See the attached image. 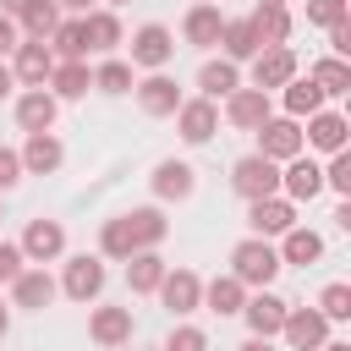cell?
<instances>
[{"mask_svg": "<svg viewBox=\"0 0 351 351\" xmlns=\"http://www.w3.org/2000/svg\"><path fill=\"white\" fill-rule=\"evenodd\" d=\"M280 269H285V263H280L274 241H263V236H247V241H236V247H230V274H236L241 285L269 291V280H274Z\"/></svg>", "mask_w": 351, "mask_h": 351, "instance_id": "6da1fadb", "label": "cell"}, {"mask_svg": "<svg viewBox=\"0 0 351 351\" xmlns=\"http://www.w3.org/2000/svg\"><path fill=\"white\" fill-rule=\"evenodd\" d=\"M230 186H236V197H247V203H258V197H280V165L263 159V154H247V159L230 165Z\"/></svg>", "mask_w": 351, "mask_h": 351, "instance_id": "7a4b0ae2", "label": "cell"}, {"mask_svg": "<svg viewBox=\"0 0 351 351\" xmlns=\"http://www.w3.org/2000/svg\"><path fill=\"white\" fill-rule=\"evenodd\" d=\"M258 154L263 159H274V165H291L296 154H307V143H302V121H291V115H269L263 126H258Z\"/></svg>", "mask_w": 351, "mask_h": 351, "instance_id": "3957f363", "label": "cell"}, {"mask_svg": "<svg viewBox=\"0 0 351 351\" xmlns=\"http://www.w3.org/2000/svg\"><path fill=\"white\" fill-rule=\"evenodd\" d=\"M71 302H99V291H104V258H93V252H77V258H66V274L55 280Z\"/></svg>", "mask_w": 351, "mask_h": 351, "instance_id": "277c9868", "label": "cell"}, {"mask_svg": "<svg viewBox=\"0 0 351 351\" xmlns=\"http://www.w3.org/2000/svg\"><path fill=\"white\" fill-rule=\"evenodd\" d=\"M170 55H176V38H170V27H159V22H143V27L132 33V60H126V66L165 71V66H170Z\"/></svg>", "mask_w": 351, "mask_h": 351, "instance_id": "5b68a950", "label": "cell"}, {"mask_svg": "<svg viewBox=\"0 0 351 351\" xmlns=\"http://www.w3.org/2000/svg\"><path fill=\"white\" fill-rule=\"evenodd\" d=\"M16 247H22V258H27V263H38V269H44V263H55V258L66 252V230H60V219H27V230H22V241H16Z\"/></svg>", "mask_w": 351, "mask_h": 351, "instance_id": "8992f818", "label": "cell"}, {"mask_svg": "<svg viewBox=\"0 0 351 351\" xmlns=\"http://www.w3.org/2000/svg\"><path fill=\"white\" fill-rule=\"evenodd\" d=\"M176 318H186V313H197L203 307V280L192 274V269H165V280H159V291H154Z\"/></svg>", "mask_w": 351, "mask_h": 351, "instance_id": "52a82bcc", "label": "cell"}, {"mask_svg": "<svg viewBox=\"0 0 351 351\" xmlns=\"http://www.w3.org/2000/svg\"><path fill=\"white\" fill-rule=\"evenodd\" d=\"M280 335H285L291 351H318V346L329 340V318H324L318 307H291L285 324H280Z\"/></svg>", "mask_w": 351, "mask_h": 351, "instance_id": "ba28073f", "label": "cell"}, {"mask_svg": "<svg viewBox=\"0 0 351 351\" xmlns=\"http://www.w3.org/2000/svg\"><path fill=\"white\" fill-rule=\"evenodd\" d=\"M49 71H55V55H49V44H38V38H22V44L11 49V77H16L22 88H44V82H49Z\"/></svg>", "mask_w": 351, "mask_h": 351, "instance_id": "9c48e42d", "label": "cell"}, {"mask_svg": "<svg viewBox=\"0 0 351 351\" xmlns=\"http://www.w3.org/2000/svg\"><path fill=\"white\" fill-rule=\"evenodd\" d=\"M291 77H296L291 44H274V49H258V55H252V88H258V93H274V88H285Z\"/></svg>", "mask_w": 351, "mask_h": 351, "instance_id": "30bf717a", "label": "cell"}, {"mask_svg": "<svg viewBox=\"0 0 351 351\" xmlns=\"http://www.w3.org/2000/svg\"><path fill=\"white\" fill-rule=\"evenodd\" d=\"M280 192H285V203H313V197L324 192V165L307 159V154H296V159L280 170Z\"/></svg>", "mask_w": 351, "mask_h": 351, "instance_id": "8fae6325", "label": "cell"}, {"mask_svg": "<svg viewBox=\"0 0 351 351\" xmlns=\"http://www.w3.org/2000/svg\"><path fill=\"white\" fill-rule=\"evenodd\" d=\"M176 132H181V143H208L214 132H219V104H208V99H181V110H176Z\"/></svg>", "mask_w": 351, "mask_h": 351, "instance_id": "7c38bea8", "label": "cell"}, {"mask_svg": "<svg viewBox=\"0 0 351 351\" xmlns=\"http://www.w3.org/2000/svg\"><path fill=\"white\" fill-rule=\"evenodd\" d=\"M296 225V203H285V197H258V203H247V230L252 236H285Z\"/></svg>", "mask_w": 351, "mask_h": 351, "instance_id": "4fadbf2b", "label": "cell"}, {"mask_svg": "<svg viewBox=\"0 0 351 351\" xmlns=\"http://www.w3.org/2000/svg\"><path fill=\"white\" fill-rule=\"evenodd\" d=\"M55 296H60V285H55V274H49V269H38V263H33V269H22V274L11 280V302H16V307H27V313H44Z\"/></svg>", "mask_w": 351, "mask_h": 351, "instance_id": "5bb4252c", "label": "cell"}, {"mask_svg": "<svg viewBox=\"0 0 351 351\" xmlns=\"http://www.w3.org/2000/svg\"><path fill=\"white\" fill-rule=\"evenodd\" d=\"M285 313H291V302H280L274 291H258V296L241 302V318H247V329H252L258 340H274L280 324H285Z\"/></svg>", "mask_w": 351, "mask_h": 351, "instance_id": "9a60e30c", "label": "cell"}, {"mask_svg": "<svg viewBox=\"0 0 351 351\" xmlns=\"http://www.w3.org/2000/svg\"><path fill=\"white\" fill-rule=\"evenodd\" d=\"M16 159H22V176H55L60 159H66V148H60L55 132H27V143H22Z\"/></svg>", "mask_w": 351, "mask_h": 351, "instance_id": "2e32d148", "label": "cell"}, {"mask_svg": "<svg viewBox=\"0 0 351 351\" xmlns=\"http://www.w3.org/2000/svg\"><path fill=\"white\" fill-rule=\"evenodd\" d=\"M132 88H137L143 115H176V110H181V88H176V77H165V71H148V77L132 82Z\"/></svg>", "mask_w": 351, "mask_h": 351, "instance_id": "e0dca14e", "label": "cell"}, {"mask_svg": "<svg viewBox=\"0 0 351 351\" xmlns=\"http://www.w3.org/2000/svg\"><path fill=\"white\" fill-rule=\"evenodd\" d=\"M192 186H197V170L186 159H159L154 165V197L159 203H181V197H192Z\"/></svg>", "mask_w": 351, "mask_h": 351, "instance_id": "ac0fdd59", "label": "cell"}, {"mask_svg": "<svg viewBox=\"0 0 351 351\" xmlns=\"http://www.w3.org/2000/svg\"><path fill=\"white\" fill-rule=\"evenodd\" d=\"M88 335H93V346H104V351L126 346V340H132V307H93V313H88Z\"/></svg>", "mask_w": 351, "mask_h": 351, "instance_id": "d6986e66", "label": "cell"}, {"mask_svg": "<svg viewBox=\"0 0 351 351\" xmlns=\"http://www.w3.org/2000/svg\"><path fill=\"white\" fill-rule=\"evenodd\" d=\"M225 121H230L236 132H258V126L269 121V93H258V88H236V93L225 99Z\"/></svg>", "mask_w": 351, "mask_h": 351, "instance_id": "ffe728a7", "label": "cell"}, {"mask_svg": "<svg viewBox=\"0 0 351 351\" xmlns=\"http://www.w3.org/2000/svg\"><path fill=\"white\" fill-rule=\"evenodd\" d=\"M219 27H225V11H219L214 0H203V5H192V11L181 16L186 44H197V49H214V44H219Z\"/></svg>", "mask_w": 351, "mask_h": 351, "instance_id": "44dd1931", "label": "cell"}, {"mask_svg": "<svg viewBox=\"0 0 351 351\" xmlns=\"http://www.w3.org/2000/svg\"><path fill=\"white\" fill-rule=\"evenodd\" d=\"M346 115H335V110H318V115H307V132H302V143L307 148H318V154H340L346 148Z\"/></svg>", "mask_w": 351, "mask_h": 351, "instance_id": "7402d4cb", "label": "cell"}, {"mask_svg": "<svg viewBox=\"0 0 351 351\" xmlns=\"http://www.w3.org/2000/svg\"><path fill=\"white\" fill-rule=\"evenodd\" d=\"M55 110H60V104H55L49 88H27V93L16 99V126H22V132H49V126H55Z\"/></svg>", "mask_w": 351, "mask_h": 351, "instance_id": "603a6c76", "label": "cell"}, {"mask_svg": "<svg viewBox=\"0 0 351 351\" xmlns=\"http://www.w3.org/2000/svg\"><path fill=\"white\" fill-rule=\"evenodd\" d=\"M219 49H225L230 66H241V60H252L263 44H258V33H252L247 16H225V27H219Z\"/></svg>", "mask_w": 351, "mask_h": 351, "instance_id": "cb8c5ba5", "label": "cell"}, {"mask_svg": "<svg viewBox=\"0 0 351 351\" xmlns=\"http://www.w3.org/2000/svg\"><path fill=\"white\" fill-rule=\"evenodd\" d=\"M197 88H203L197 99L219 104V99H230V93L241 88V71H236V66H230L225 55H219V60H203V71H197Z\"/></svg>", "mask_w": 351, "mask_h": 351, "instance_id": "d4e9b609", "label": "cell"}, {"mask_svg": "<svg viewBox=\"0 0 351 351\" xmlns=\"http://www.w3.org/2000/svg\"><path fill=\"white\" fill-rule=\"evenodd\" d=\"M44 88L55 93V104H60V99H82V93L93 88V71H88V60H55V71H49Z\"/></svg>", "mask_w": 351, "mask_h": 351, "instance_id": "484cf974", "label": "cell"}, {"mask_svg": "<svg viewBox=\"0 0 351 351\" xmlns=\"http://www.w3.org/2000/svg\"><path fill=\"white\" fill-rule=\"evenodd\" d=\"M274 252H280V263H302V269H307V263H318V258H324V236H318V230H307V225H291V230L280 236V247H274Z\"/></svg>", "mask_w": 351, "mask_h": 351, "instance_id": "4316f807", "label": "cell"}, {"mask_svg": "<svg viewBox=\"0 0 351 351\" xmlns=\"http://www.w3.org/2000/svg\"><path fill=\"white\" fill-rule=\"evenodd\" d=\"M82 44H88V55H110L121 44V16L115 11H88L82 16Z\"/></svg>", "mask_w": 351, "mask_h": 351, "instance_id": "83f0119b", "label": "cell"}, {"mask_svg": "<svg viewBox=\"0 0 351 351\" xmlns=\"http://www.w3.org/2000/svg\"><path fill=\"white\" fill-rule=\"evenodd\" d=\"M165 269H170V263H165L154 247H148V252H132V258H126V285H132L137 296H154L159 280H165Z\"/></svg>", "mask_w": 351, "mask_h": 351, "instance_id": "f1b7e54d", "label": "cell"}, {"mask_svg": "<svg viewBox=\"0 0 351 351\" xmlns=\"http://www.w3.org/2000/svg\"><path fill=\"white\" fill-rule=\"evenodd\" d=\"M241 302H247V285H241L236 274H214V280L203 285V307H208V313H219V318L241 313Z\"/></svg>", "mask_w": 351, "mask_h": 351, "instance_id": "f546056e", "label": "cell"}, {"mask_svg": "<svg viewBox=\"0 0 351 351\" xmlns=\"http://www.w3.org/2000/svg\"><path fill=\"white\" fill-rule=\"evenodd\" d=\"M247 22H252V33H258V44H263V49H274V44H285V38H291V11H285V5H258Z\"/></svg>", "mask_w": 351, "mask_h": 351, "instance_id": "4dcf8cb0", "label": "cell"}, {"mask_svg": "<svg viewBox=\"0 0 351 351\" xmlns=\"http://www.w3.org/2000/svg\"><path fill=\"white\" fill-rule=\"evenodd\" d=\"M280 99H285V115H291V121H307V115L324 110V93L313 88V77H291V82L280 88Z\"/></svg>", "mask_w": 351, "mask_h": 351, "instance_id": "1f68e13d", "label": "cell"}, {"mask_svg": "<svg viewBox=\"0 0 351 351\" xmlns=\"http://www.w3.org/2000/svg\"><path fill=\"white\" fill-rule=\"evenodd\" d=\"M313 88L324 93V99H340V93H351V66L346 60H335V55H324V60H313Z\"/></svg>", "mask_w": 351, "mask_h": 351, "instance_id": "d6a6232c", "label": "cell"}, {"mask_svg": "<svg viewBox=\"0 0 351 351\" xmlns=\"http://www.w3.org/2000/svg\"><path fill=\"white\" fill-rule=\"evenodd\" d=\"M126 225H132V241H137V252H148V247H159L165 241V230H170V219L148 203V208H132L126 214Z\"/></svg>", "mask_w": 351, "mask_h": 351, "instance_id": "836d02e7", "label": "cell"}, {"mask_svg": "<svg viewBox=\"0 0 351 351\" xmlns=\"http://www.w3.org/2000/svg\"><path fill=\"white\" fill-rule=\"evenodd\" d=\"M16 22H22V33H27V38L49 44V33L60 27V5H55V0H27V11H22Z\"/></svg>", "mask_w": 351, "mask_h": 351, "instance_id": "e575fe53", "label": "cell"}, {"mask_svg": "<svg viewBox=\"0 0 351 351\" xmlns=\"http://www.w3.org/2000/svg\"><path fill=\"white\" fill-rule=\"evenodd\" d=\"M49 55H55V60H88V44H82V16H66V22L49 33Z\"/></svg>", "mask_w": 351, "mask_h": 351, "instance_id": "d590c367", "label": "cell"}, {"mask_svg": "<svg viewBox=\"0 0 351 351\" xmlns=\"http://www.w3.org/2000/svg\"><path fill=\"white\" fill-rule=\"evenodd\" d=\"M137 252V241H132V225H126V214H115V219H104V230H99V258H132Z\"/></svg>", "mask_w": 351, "mask_h": 351, "instance_id": "8d00e7d4", "label": "cell"}, {"mask_svg": "<svg viewBox=\"0 0 351 351\" xmlns=\"http://www.w3.org/2000/svg\"><path fill=\"white\" fill-rule=\"evenodd\" d=\"M93 88H99V93H132V66L115 60V55H104V60L93 66Z\"/></svg>", "mask_w": 351, "mask_h": 351, "instance_id": "74e56055", "label": "cell"}, {"mask_svg": "<svg viewBox=\"0 0 351 351\" xmlns=\"http://www.w3.org/2000/svg\"><path fill=\"white\" fill-rule=\"evenodd\" d=\"M318 313H324L329 324H346V318H351V285H346V280L324 285V296H318Z\"/></svg>", "mask_w": 351, "mask_h": 351, "instance_id": "f35d334b", "label": "cell"}, {"mask_svg": "<svg viewBox=\"0 0 351 351\" xmlns=\"http://www.w3.org/2000/svg\"><path fill=\"white\" fill-rule=\"evenodd\" d=\"M324 186H335L340 197H351V154H346V148L329 154V165H324Z\"/></svg>", "mask_w": 351, "mask_h": 351, "instance_id": "ab89813d", "label": "cell"}, {"mask_svg": "<svg viewBox=\"0 0 351 351\" xmlns=\"http://www.w3.org/2000/svg\"><path fill=\"white\" fill-rule=\"evenodd\" d=\"M159 351H208V335H203V329H192V324H176V329H170V340H165Z\"/></svg>", "mask_w": 351, "mask_h": 351, "instance_id": "60d3db41", "label": "cell"}, {"mask_svg": "<svg viewBox=\"0 0 351 351\" xmlns=\"http://www.w3.org/2000/svg\"><path fill=\"white\" fill-rule=\"evenodd\" d=\"M307 22H313V27H335V22H346V0H307Z\"/></svg>", "mask_w": 351, "mask_h": 351, "instance_id": "b9f144b4", "label": "cell"}, {"mask_svg": "<svg viewBox=\"0 0 351 351\" xmlns=\"http://www.w3.org/2000/svg\"><path fill=\"white\" fill-rule=\"evenodd\" d=\"M22 269H27L22 247H16V241H0V285H11V280H16Z\"/></svg>", "mask_w": 351, "mask_h": 351, "instance_id": "7bdbcfd3", "label": "cell"}, {"mask_svg": "<svg viewBox=\"0 0 351 351\" xmlns=\"http://www.w3.org/2000/svg\"><path fill=\"white\" fill-rule=\"evenodd\" d=\"M16 181H22V159H16V148H5V143H0V197H5Z\"/></svg>", "mask_w": 351, "mask_h": 351, "instance_id": "ee69618b", "label": "cell"}, {"mask_svg": "<svg viewBox=\"0 0 351 351\" xmlns=\"http://www.w3.org/2000/svg\"><path fill=\"white\" fill-rule=\"evenodd\" d=\"M329 49H335V60L351 55V22H335V27H329Z\"/></svg>", "mask_w": 351, "mask_h": 351, "instance_id": "f6af8a7d", "label": "cell"}, {"mask_svg": "<svg viewBox=\"0 0 351 351\" xmlns=\"http://www.w3.org/2000/svg\"><path fill=\"white\" fill-rule=\"evenodd\" d=\"M16 44H22V38H16V22H11V16H0V60H5Z\"/></svg>", "mask_w": 351, "mask_h": 351, "instance_id": "bcb514c9", "label": "cell"}, {"mask_svg": "<svg viewBox=\"0 0 351 351\" xmlns=\"http://www.w3.org/2000/svg\"><path fill=\"white\" fill-rule=\"evenodd\" d=\"M55 5H60V11H71V16H88V11H93V0H55Z\"/></svg>", "mask_w": 351, "mask_h": 351, "instance_id": "7dc6e473", "label": "cell"}, {"mask_svg": "<svg viewBox=\"0 0 351 351\" xmlns=\"http://www.w3.org/2000/svg\"><path fill=\"white\" fill-rule=\"evenodd\" d=\"M22 11H27V0H0V16H11V22H16Z\"/></svg>", "mask_w": 351, "mask_h": 351, "instance_id": "c3c4849f", "label": "cell"}, {"mask_svg": "<svg viewBox=\"0 0 351 351\" xmlns=\"http://www.w3.org/2000/svg\"><path fill=\"white\" fill-rule=\"evenodd\" d=\"M11 88H16V77H11V66L0 60V99H11Z\"/></svg>", "mask_w": 351, "mask_h": 351, "instance_id": "681fc988", "label": "cell"}, {"mask_svg": "<svg viewBox=\"0 0 351 351\" xmlns=\"http://www.w3.org/2000/svg\"><path fill=\"white\" fill-rule=\"evenodd\" d=\"M241 351H274V340H258V335H252V340H247Z\"/></svg>", "mask_w": 351, "mask_h": 351, "instance_id": "f907efd6", "label": "cell"}, {"mask_svg": "<svg viewBox=\"0 0 351 351\" xmlns=\"http://www.w3.org/2000/svg\"><path fill=\"white\" fill-rule=\"evenodd\" d=\"M318 351H351V346H346V340H324Z\"/></svg>", "mask_w": 351, "mask_h": 351, "instance_id": "816d5d0a", "label": "cell"}, {"mask_svg": "<svg viewBox=\"0 0 351 351\" xmlns=\"http://www.w3.org/2000/svg\"><path fill=\"white\" fill-rule=\"evenodd\" d=\"M5 329H11V307L0 302V335H5Z\"/></svg>", "mask_w": 351, "mask_h": 351, "instance_id": "f5cc1de1", "label": "cell"}, {"mask_svg": "<svg viewBox=\"0 0 351 351\" xmlns=\"http://www.w3.org/2000/svg\"><path fill=\"white\" fill-rule=\"evenodd\" d=\"M115 5H126V0H104V11H115Z\"/></svg>", "mask_w": 351, "mask_h": 351, "instance_id": "db71d44e", "label": "cell"}, {"mask_svg": "<svg viewBox=\"0 0 351 351\" xmlns=\"http://www.w3.org/2000/svg\"><path fill=\"white\" fill-rule=\"evenodd\" d=\"M258 5H285V0H258Z\"/></svg>", "mask_w": 351, "mask_h": 351, "instance_id": "11a10c76", "label": "cell"}, {"mask_svg": "<svg viewBox=\"0 0 351 351\" xmlns=\"http://www.w3.org/2000/svg\"><path fill=\"white\" fill-rule=\"evenodd\" d=\"M0 219H5V203H0Z\"/></svg>", "mask_w": 351, "mask_h": 351, "instance_id": "9f6ffc18", "label": "cell"}]
</instances>
